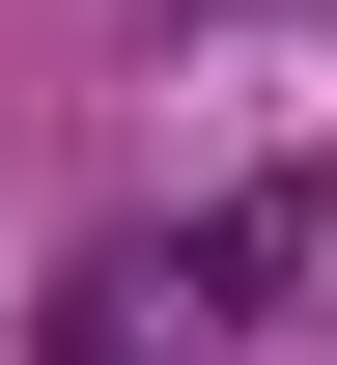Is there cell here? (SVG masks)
<instances>
[{
	"label": "cell",
	"mask_w": 337,
	"mask_h": 365,
	"mask_svg": "<svg viewBox=\"0 0 337 365\" xmlns=\"http://www.w3.org/2000/svg\"><path fill=\"white\" fill-rule=\"evenodd\" d=\"M309 281H337V197H309V169H253L225 225H197V337H309Z\"/></svg>",
	"instance_id": "obj_1"
}]
</instances>
